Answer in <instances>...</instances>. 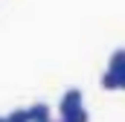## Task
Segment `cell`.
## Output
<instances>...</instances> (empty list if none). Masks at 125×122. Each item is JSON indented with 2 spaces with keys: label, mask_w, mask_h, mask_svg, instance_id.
I'll return each mask as SVG.
<instances>
[{
  "label": "cell",
  "mask_w": 125,
  "mask_h": 122,
  "mask_svg": "<svg viewBox=\"0 0 125 122\" xmlns=\"http://www.w3.org/2000/svg\"><path fill=\"white\" fill-rule=\"evenodd\" d=\"M6 122H29V111L23 108V111H12L9 116H6Z\"/></svg>",
  "instance_id": "6"
},
{
  "label": "cell",
  "mask_w": 125,
  "mask_h": 122,
  "mask_svg": "<svg viewBox=\"0 0 125 122\" xmlns=\"http://www.w3.org/2000/svg\"><path fill=\"white\" fill-rule=\"evenodd\" d=\"M90 116H87V111L84 108H79V111H73V113H64L61 122H87Z\"/></svg>",
  "instance_id": "5"
},
{
  "label": "cell",
  "mask_w": 125,
  "mask_h": 122,
  "mask_svg": "<svg viewBox=\"0 0 125 122\" xmlns=\"http://www.w3.org/2000/svg\"><path fill=\"white\" fill-rule=\"evenodd\" d=\"M108 70L119 79V90H125V47H119V50H114V52H111Z\"/></svg>",
  "instance_id": "2"
},
{
  "label": "cell",
  "mask_w": 125,
  "mask_h": 122,
  "mask_svg": "<svg viewBox=\"0 0 125 122\" xmlns=\"http://www.w3.org/2000/svg\"><path fill=\"white\" fill-rule=\"evenodd\" d=\"M79 108H84V96H82V90L79 87H73V90H67L61 96V102H58V111L64 113H73V111H79Z\"/></svg>",
  "instance_id": "1"
},
{
  "label": "cell",
  "mask_w": 125,
  "mask_h": 122,
  "mask_svg": "<svg viewBox=\"0 0 125 122\" xmlns=\"http://www.w3.org/2000/svg\"><path fill=\"white\" fill-rule=\"evenodd\" d=\"M0 122H6V116H0Z\"/></svg>",
  "instance_id": "7"
},
{
  "label": "cell",
  "mask_w": 125,
  "mask_h": 122,
  "mask_svg": "<svg viewBox=\"0 0 125 122\" xmlns=\"http://www.w3.org/2000/svg\"><path fill=\"white\" fill-rule=\"evenodd\" d=\"M47 122H52V119H47Z\"/></svg>",
  "instance_id": "8"
},
{
  "label": "cell",
  "mask_w": 125,
  "mask_h": 122,
  "mask_svg": "<svg viewBox=\"0 0 125 122\" xmlns=\"http://www.w3.org/2000/svg\"><path fill=\"white\" fill-rule=\"evenodd\" d=\"M99 84H102V90H119V79H116L111 70H105V73H102Z\"/></svg>",
  "instance_id": "4"
},
{
  "label": "cell",
  "mask_w": 125,
  "mask_h": 122,
  "mask_svg": "<svg viewBox=\"0 0 125 122\" xmlns=\"http://www.w3.org/2000/svg\"><path fill=\"white\" fill-rule=\"evenodd\" d=\"M26 111H29V122H47L50 119V105H44V102L32 105V108H26Z\"/></svg>",
  "instance_id": "3"
}]
</instances>
